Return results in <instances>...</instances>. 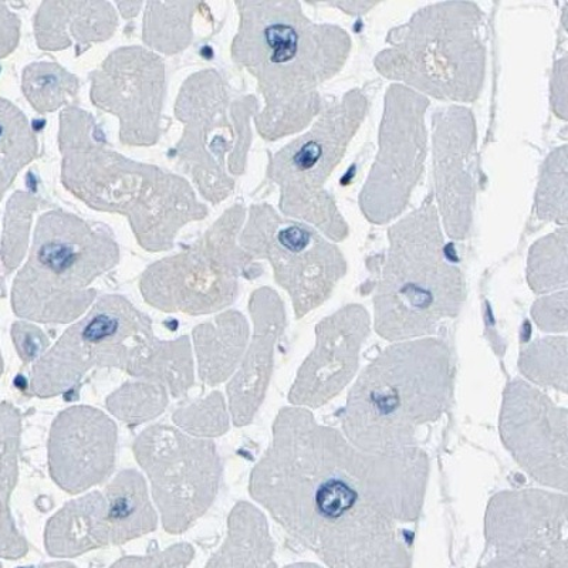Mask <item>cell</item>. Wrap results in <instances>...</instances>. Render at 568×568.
I'll return each instance as SVG.
<instances>
[{
  "label": "cell",
  "mask_w": 568,
  "mask_h": 568,
  "mask_svg": "<svg viewBox=\"0 0 568 568\" xmlns=\"http://www.w3.org/2000/svg\"><path fill=\"white\" fill-rule=\"evenodd\" d=\"M428 476L419 448L363 453L311 410L287 407L248 491L332 568H408Z\"/></svg>",
  "instance_id": "obj_1"
},
{
  "label": "cell",
  "mask_w": 568,
  "mask_h": 568,
  "mask_svg": "<svg viewBox=\"0 0 568 568\" xmlns=\"http://www.w3.org/2000/svg\"><path fill=\"white\" fill-rule=\"evenodd\" d=\"M237 8L241 24L232 55L255 75L265 99L256 116L258 133L266 140L297 133L320 111L318 84L346 62L348 34L312 23L297 2H241Z\"/></svg>",
  "instance_id": "obj_2"
},
{
  "label": "cell",
  "mask_w": 568,
  "mask_h": 568,
  "mask_svg": "<svg viewBox=\"0 0 568 568\" xmlns=\"http://www.w3.org/2000/svg\"><path fill=\"white\" fill-rule=\"evenodd\" d=\"M93 368L123 369L159 384L174 398L194 385L190 338H156L152 322L121 296H104L33 365L30 390L39 398L68 393Z\"/></svg>",
  "instance_id": "obj_3"
},
{
  "label": "cell",
  "mask_w": 568,
  "mask_h": 568,
  "mask_svg": "<svg viewBox=\"0 0 568 568\" xmlns=\"http://www.w3.org/2000/svg\"><path fill=\"white\" fill-rule=\"evenodd\" d=\"M453 393L448 344L438 338L393 344L349 390L339 414L343 435L367 454L417 448L419 430L443 417Z\"/></svg>",
  "instance_id": "obj_4"
},
{
  "label": "cell",
  "mask_w": 568,
  "mask_h": 568,
  "mask_svg": "<svg viewBox=\"0 0 568 568\" xmlns=\"http://www.w3.org/2000/svg\"><path fill=\"white\" fill-rule=\"evenodd\" d=\"M70 113L81 139L60 123L63 184L85 204L123 213L141 246L150 252L171 247L181 226L205 217V207L186 181L104 149L94 139L93 119L75 109Z\"/></svg>",
  "instance_id": "obj_5"
},
{
  "label": "cell",
  "mask_w": 568,
  "mask_h": 568,
  "mask_svg": "<svg viewBox=\"0 0 568 568\" xmlns=\"http://www.w3.org/2000/svg\"><path fill=\"white\" fill-rule=\"evenodd\" d=\"M389 237L374 296L375 329L389 342L434 334L445 320L458 316L465 294L430 197L393 226Z\"/></svg>",
  "instance_id": "obj_6"
},
{
  "label": "cell",
  "mask_w": 568,
  "mask_h": 568,
  "mask_svg": "<svg viewBox=\"0 0 568 568\" xmlns=\"http://www.w3.org/2000/svg\"><path fill=\"white\" fill-rule=\"evenodd\" d=\"M119 262V245L104 227L62 211L44 213L13 283V311L30 322H74L98 296L91 284Z\"/></svg>",
  "instance_id": "obj_7"
},
{
  "label": "cell",
  "mask_w": 568,
  "mask_h": 568,
  "mask_svg": "<svg viewBox=\"0 0 568 568\" xmlns=\"http://www.w3.org/2000/svg\"><path fill=\"white\" fill-rule=\"evenodd\" d=\"M388 42L390 48L375 60L385 78L443 100L466 103L478 98L485 50L475 4L439 3L419 10Z\"/></svg>",
  "instance_id": "obj_8"
},
{
  "label": "cell",
  "mask_w": 568,
  "mask_h": 568,
  "mask_svg": "<svg viewBox=\"0 0 568 568\" xmlns=\"http://www.w3.org/2000/svg\"><path fill=\"white\" fill-rule=\"evenodd\" d=\"M365 113L367 100L352 91L328 105L312 130L278 151L268 166V176L281 187L284 215L313 223L334 241L347 236V225L324 184L342 161Z\"/></svg>",
  "instance_id": "obj_9"
},
{
  "label": "cell",
  "mask_w": 568,
  "mask_h": 568,
  "mask_svg": "<svg viewBox=\"0 0 568 568\" xmlns=\"http://www.w3.org/2000/svg\"><path fill=\"white\" fill-rule=\"evenodd\" d=\"M243 217L242 207H233L195 246L152 265L141 281L145 301L161 312L192 316L231 306L237 293V277L251 262L236 246Z\"/></svg>",
  "instance_id": "obj_10"
},
{
  "label": "cell",
  "mask_w": 568,
  "mask_h": 568,
  "mask_svg": "<svg viewBox=\"0 0 568 568\" xmlns=\"http://www.w3.org/2000/svg\"><path fill=\"white\" fill-rule=\"evenodd\" d=\"M133 450L149 476L164 529L172 535L190 529L220 489L223 469L215 444L171 425H151L135 439Z\"/></svg>",
  "instance_id": "obj_11"
},
{
  "label": "cell",
  "mask_w": 568,
  "mask_h": 568,
  "mask_svg": "<svg viewBox=\"0 0 568 568\" xmlns=\"http://www.w3.org/2000/svg\"><path fill=\"white\" fill-rule=\"evenodd\" d=\"M248 261L267 258L276 282L292 297L297 318L332 294L346 273V261L332 243L302 222L283 220L271 206H253L241 237Z\"/></svg>",
  "instance_id": "obj_12"
},
{
  "label": "cell",
  "mask_w": 568,
  "mask_h": 568,
  "mask_svg": "<svg viewBox=\"0 0 568 568\" xmlns=\"http://www.w3.org/2000/svg\"><path fill=\"white\" fill-rule=\"evenodd\" d=\"M426 106L428 100L403 85L388 90L378 159L362 194L363 212L374 223L399 215L423 174Z\"/></svg>",
  "instance_id": "obj_13"
},
{
  "label": "cell",
  "mask_w": 568,
  "mask_h": 568,
  "mask_svg": "<svg viewBox=\"0 0 568 568\" xmlns=\"http://www.w3.org/2000/svg\"><path fill=\"white\" fill-rule=\"evenodd\" d=\"M501 439L515 459L542 485L567 490V409L557 408L524 382L506 388Z\"/></svg>",
  "instance_id": "obj_14"
},
{
  "label": "cell",
  "mask_w": 568,
  "mask_h": 568,
  "mask_svg": "<svg viewBox=\"0 0 568 568\" xmlns=\"http://www.w3.org/2000/svg\"><path fill=\"white\" fill-rule=\"evenodd\" d=\"M115 450L113 419L93 407H71L59 414L50 430V476L68 494H83L109 478Z\"/></svg>",
  "instance_id": "obj_15"
},
{
  "label": "cell",
  "mask_w": 568,
  "mask_h": 568,
  "mask_svg": "<svg viewBox=\"0 0 568 568\" xmlns=\"http://www.w3.org/2000/svg\"><path fill=\"white\" fill-rule=\"evenodd\" d=\"M369 333L362 306H347L323 320L316 346L298 369L288 400L298 408H318L337 397L358 369L359 349Z\"/></svg>",
  "instance_id": "obj_16"
},
{
  "label": "cell",
  "mask_w": 568,
  "mask_h": 568,
  "mask_svg": "<svg viewBox=\"0 0 568 568\" xmlns=\"http://www.w3.org/2000/svg\"><path fill=\"white\" fill-rule=\"evenodd\" d=\"M251 308L255 334L240 368L227 384L230 413L236 426L251 424L265 399L273 369V349L284 323L282 302L275 292L263 288L253 294Z\"/></svg>",
  "instance_id": "obj_17"
},
{
  "label": "cell",
  "mask_w": 568,
  "mask_h": 568,
  "mask_svg": "<svg viewBox=\"0 0 568 568\" xmlns=\"http://www.w3.org/2000/svg\"><path fill=\"white\" fill-rule=\"evenodd\" d=\"M435 133L436 184L438 200L450 237L464 240L470 223L471 180L465 162H468L475 144V125L469 111L456 109L455 135L446 111Z\"/></svg>",
  "instance_id": "obj_18"
},
{
  "label": "cell",
  "mask_w": 568,
  "mask_h": 568,
  "mask_svg": "<svg viewBox=\"0 0 568 568\" xmlns=\"http://www.w3.org/2000/svg\"><path fill=\"white\" fill-rule=\"evenodd\" d=\"M130 69H123L116 53L106 60L105 65L123 80L120 90L94 84L93 99L95 104L106 111H113L123 121L121 135L126 139L131 124L140 126L139 115L144 116L151 133L159 136V115L164 94V68L154 55L139 49L135 64V49H125Z\"/></svg>",
  "instance_id": "obj_19"
},
{
  "label": "cell",
  "mask_w": 568,
  "mask_h": 568,
  "mask_svg": "<svg viewBox=\"0 0 568 568\" xmlns=\"http://www.w3.org/2000/svg\"><path fill=\"white\" fill-rule=\"evenodd\" d=\"M114 546L109 501L103 490L69 501L45 527V549L53 557H74Z\"/></svg>",
  "instance_id": "obj_20"
},
{
  "label": "cell",
  "mask_w": 568,
  "mask_h": 568,
  "mask_svg": "<svg viewBox=\"0 0 568 568\" xmlns=\"http://www.w3.org/2000/svg\"><path fill=\"white\" fill-rule=\"evenodd\" d=\"M273 541L266 516L240 501L227 519V535L205 568H273Z\"/></svg>",
  "instance_id": "obj_21"
},
{
  "label": "cell",
  "mask_w": 568,
  "mask_h": 568,
  "mask_svg": "<svg viewBox=\"0 0 568 568\" xmlns=\"http://www.w3.org/2000/svg\"><path fill=\"white\" fill-rule=\"evenodd\" d=\"M248 327L240 313L225 314L216 324L195 328L194 339L200 375L206 385L226 382L245 355Z\"/></svg>",
  "instance_id": "obj_22"
},
{
  "label": "cell",
  "mask_w": 568,
  "mask_h": 568,
  "mask_svg": "<svg viewBox=\"0 0 568 568\" xmlns=\"http://www.w3.org/2000/svg\"><path fill=\"white\" fill-rule=\"evenodd\" d=\"M103 491L109 501L114 546L139 539L156 529L159 517L140 471H121Z\"/></svg>",
  "instance_id": "obj_23"
},
{
  "label": "cell",
  "mask_w": 568,
  "mask_h": 568,
  "mask_svg": "<svg viewBox=\"0 0 568 568\" xmlns=\"http://www.w3.org/2000/svg\"><path fill=\"white\" fill-rule=\"evenodd\" d=\"M20 418L8 404L0 405V557L18 559L27 555L28 545L17 531L8 500L18 479Z\"/></svg>",
  "instance_id": "obj_24"
},
{
  "label": "cell",
  "mask_w": 568,
  "mask_h": 568,
  "mask_svg": "<svg viewBox=\"0 0 568 568\" xmlns=\"http://www.w3.org/2000/svg\"><path fill=\"white\" fill-rule=\"evenodd\" d=\"M38 155V140L27 115L0 99V201L19 172Z\"/></svg>",
  "instance_id": "obj_25"
},
{
  "label": "cell",
  "mask_w": 568,
  "mask_h": 568,
  "mask_svg": "<svg viewBox=\"0 0 568 568\" xmlns=\"http://www.w3.org/2000/svg\"><path fill=\"white\" fill-rule=\"evenodd\" d=\"M78 89V78L58 64L36 63L24 70V95L39 113L58 110Z\"/></svg>",
  "instance_id": "obj_26"
},
{
  "label": "cell",
  "mask_w": 568,
  "mask_h": 568,
  "mask_svg": "<svg viewBox=\"0 0 568 568\" xmlns=\"http://www.w3.org/2000/svg\"><path fill=\"white\" fill-rule=\"evenodd\" d=\"M567 230L562 227L531 248L529 282L536 293L566 288Z\"/></svg>",
  "instance_id": "obj_27"
},
{
  "label": "cell",
  "mask_w": 568,
  "mask_h": 568,
  "mask_svg": "<svg viewBox=\"0 0 568 568\" xmlns=\"http://www.w3.org/2000/svg\"><path fill=\"white\" fill-rule=\"evenodd\" d=\"M166 404V389L152 383L126 384L106 400V407L115 417L135 425L160 415Z\"/></svg>",
  "instance_id": "obj_28"
},
{
  "label": "cell",
  "mask_w": 568,
  "mask_h": 568,
  "mask_svg": "<svg viewBox=\"0 0 568 568\" xmlns=\"http://www.w3.org/2000/svg\"><path fill=\"white\" fill-rule=\"evenodd\" d=\"M567 150L562 146L547 161L537 197L539 215L545 220L566 223L567 220Z\"/></svg>",
  "instance_id": "obj_29"
},
{
  "label": "cell",
  "mask_w": 568,
  "mask_h": 568,
  "mask_svg": "<svg viewBox=\"0 0 568 568\" xmlns=\"http://www.w3.org/2000/svg\"><path fill=\"white\" fill-rule=\"evenodd\" d=\"M567 352V338H547V354L545 349V339L532 344L527 352L521 355V374L541 385H552L560 388L562 393L567 389V379L552 372L549 365H556V355Z\"/></svg>",
  "instance_id": "obj_30"
},
{
  "label": "cell",
  "mask_w": 568,
  "mask_h": 568,
  "mask_svg": "<svg viewBox=\"0 0 568 568\" xmlns=\"http://www.w3.org/2000/svg\"><path fill=\"white\" fill-rule=\"evenodd\" d=\"M191 434L192 436H215L227 430V414L225 403H223L220 393H213L211 397L204 399L200 407L187 408L186 410H176L174 415L175 424L180 420L201 418Z\"/></svg>",
  "instance_id": "obj_31"
},
{
  "label": "cell",
  "mask_w": 568,
  "mask_h": 568,
  "mask_svg": "<svg viewBox=\"0 0 568 568\" xmlns=\"http://www.w3.org/2000/svg\"><path fill=\"white\" fill-rule=\"evenodd\" d=\"M194 547L181 542L164 551L145 557H125L111 568H186L194 559Z\"/></svg>",
  "instance_id": "obj_32"
},
{
  "label": "cell",
  "mask_w": 568,
  "mask_h": 568,
  "mask_svg": "<svg viewBox=\"0 0 568 568\" xmlns=\"http://www.w3.org/2000/svg\"><path fill=\"white\" fill-rule=\"evenodd\" d=\"M567 294L541 298L532 306V317L547 332H566L567 328Z\"/></svg>",
  "instance_id": "obj_33"
},
{
  "label": "cell",
  "mask_w": 568,
  "mask_h": 568,
  "mask_svg": "<svg viewBox=\"0 0 568 568\" xmlns=\"http://www.w3.org/2000/svg\"><path fill=\"white\" fill-rule=\"evenodd\" d=\"M13 339L17 343L18 353L24 363L39 359L49 347V338L42 329L30 326L28 323H18L13 326Z\"/></svg>",
  "instance_id": "obj_34"
},
{
  "label": "cell",
  "mask_w": 568,
  "mask_h": 568,
  "mask_svg": "<svg viewBox=\"0 0 568 568\" xmlns=\"http://www.w3.org/2000/svg\"><path fill=\"white\" fill-rule=\"evenodd\" d=\"M20 34V20L0 3V59L7 58L17 49Z\"/></svg>",
  "instance_id": "obj_35"
},
{
  "label": "cell",
  "mask_w": 568,
  "mask_h": 568,
  "mask_svg": "<svg viewBox=\"0 0 568 568\" xmlns=\"http://www.w3.org/2000/svg\"><path fill=\"white\" fill-rule=\"evenodd\" d=\"M34 568H78L70 562L59 561V562H49V565H43Z\"/></svg>",
  "instance_id": "obj_36"
},
{
  "label": "cell",
  "mask_w": 568,
  "mask_h": 568,
  "mask_svg": "<svg viewBox=\"0 0 568 568\" xmlns=\"http://www.w3.org/2000/svg\"><path fill=\"white\" fill-rule=\"evenodd\" d=\"M286 568H322V567L314 566V565H293V566H288Z\"/></svg>",
  "instance_id": "obj_37"
},
{
  "label": "cell",
  "mask_w": 568,
  "mask_h": 568,
  "mask_svg": "<svg viewBox=\"0 0 568 568\" xmlns=\"http://www.w3.org/2000/svg\"><path fill=\"white\" fill-rule=\"evenodd\" d=\"M2 369H3V363H2V357H0V374H2Z\"/></svg>",
  "instance_id": "obj_38"
}]
</instances>
